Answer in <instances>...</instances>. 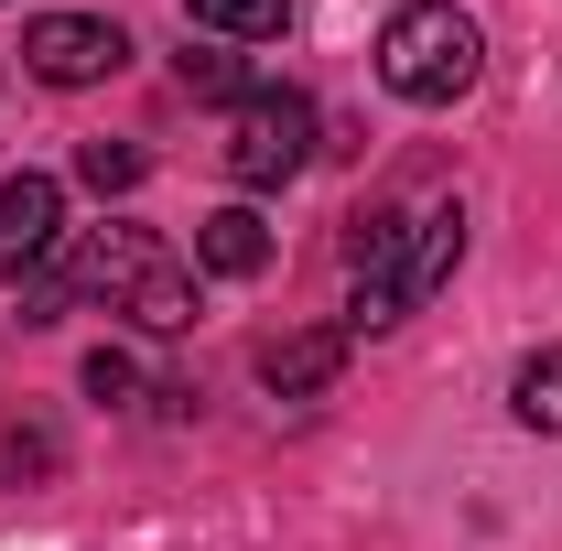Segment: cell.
<instances>
[{"mask_svg":"<svg viewBox=\"0 0 562 551\" xmlns=\"http://www.w3.org/2000/svg\"><path fill=\"white\" fill-rule=\"evenodd\" d=\"M66 303H109V314H131L140 336H184L195 325V271L151 227H87V249H76L66 271L22 292V325H55Z\"/></svg>","mask_w":562,"mask_h":551,"instance_id":"obj_1","label":"cell"},{"mask_svg":"<svg viewBox=\"0 0 562 551\" xmlns=\"http://www.w3.org/2000/svg\"><path fill=\"white\" fill-rule=\"evenodd\" d=\"M476 76H487V33L454 0H412V11L379 22V87L401 109H454Z\"/></svg>","mask_w":562,"mask_h":551,"instance_id":"obj_2","label":"cell"},{"mask_svg":"<svg viewBox=\"0 0 562 551\" xmlns=\"http://www.w3.org/2000/svg\"><path fill=\"white\" fill-rule=\"evenodd\" d=\"M216 162H227V184H249V195L292 184V173L314 162V98H303V87H260V98H238Z\"/></svg>","mask_w":562,"mask_h":551,"instance_id":"obj_3","label":"cell"},{"mask_svg":"<svg viewBox=\"0 0 562 551\" xmlns=\"http://www.w3.org/2000/svg\"><path fill=\"white\" fill-rule=\"evenodd\" d=\"M22 66L44 76V87H98V76L131 66V33L120 22H87V11H44L22 33Z\"/></svg>","mask_w":562,"mask_h":551,"instance_id":"obj_4","label":"cell"},{"mask_svg":"<svg viewBox=\"0 0 562 551\" xmlns=\"http://www.w3.org/2000/svg\"><path fill=\"white\" fill-rule=\"evenodd\" d=\"M66 238V184L55 173H0V281H33Z\"/></svg>","mask_w":562,"mask_h":551,"instance_id":"obj_5","label":"cell"},{"mask_svg":"<svg viewBox=\"0 0 562 551\" xmlns=\"http://www.w3.org/2000/svg\"><path fill=\"white\" fill-rule=\"evenodd\" d=\"M454 260H465V206H454V195H443V206H412V238H401V314L432 303V292L454 281Z\"/></svg>","mask_w":562,"mask_h":551,"instance_id":"obj_6","label":"cell"},{"mask_svg":"<svg viewBox=\"0 0 562 551\" xmlns=\"http://www.w3.org/2000/svg\"><path fill=\"white\" fill-rule=\"evenodd\" d=\"M336 368H347V336H336V325H303V336L260 346V390H271V401H325Z\"/></svg>","mask_w":562,"mask_h":551,"instance_id":"obj_7","label":"cell"},{"mask_svg":"<svg viewBox=\"0 0 562 551\" xmlns=\"http://www.w3.org/2000/svg\"><path fill=\"white\" fill-rule=\"evenodd\" d=\"M195 271H216V281H260V271H271V227H260V206L195 216Z\"/></svg>","mask_w":562,"mask_h":551,"instance_id":"obj_8","label":"cell"},{"mask_svg":"<svg viewBox=\"0 0 562 551\" xmlns=\"http://www.w3.org/2000/svg\"><path fill=\"white\" fill-rule=\"evenodd\" d=\"M184 22L206 44H271L281 22H292V0H184Z\"/></svg>","mask_w":562,"mask_h":551,"instance_id":"obj_9","label":"cell"},{"mask_svg":"<svg viewBox=\"0 0 562 551\" xmlns=\"http://www.w3.org/2000/svg\"><path fill=\"white\" fill-rule=\"evenodd\" d=\"M508 412L530 421V432H562V346L519 357V379H508Z\"/></svg>","mask_w":562,"mask_h":551,"instance_id":"obj_10","label":"cell"},{"mask_svg":"<svg viewBox=\"0 0 562 551\" xmlns=\"http://www.w3.org/2000/svg\"><path fill=\"white\" fill-rule=\"evenodd\" d=\"M184 87H195V98H227V109H238V98H260V76H249L238 44H184Z\"/></svg>","mask_w":562,"mask_h":551,"instance_id":"obj_11","label":"cell"},{"mask_svg":"<svg viewBox=\"0 0 562 551\" xmlns=\"http://www.w3.org/2000/svg\"><path fill=\"white\" fill-rule=\"evenodd\" d=\"M76 173H87V195H131L151 162H140V140H87V151H76Z\"/></svg>","mask_w":562,"mask_h":551,"instance_id":"obj_12","label":"cell"},{"mask_svg":"<svg viewBox=\"0 0 562 551\" xmlns=\"http://www.w3.org/2000/svg\"><path fill=\"white\" fill-rule=\"evenodd\" d=\"M87 401H140V357L131 346H98V357H87Z\"/></svg>","mask_w":562,"mask_h":551,"instance_id":"obj_13","label":"cell"}]
</instances>
